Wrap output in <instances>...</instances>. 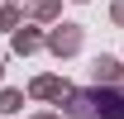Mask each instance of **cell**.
<instances>
[{"instance_id":"cell-1","label":"cell","mask_w":124,"mask_h":119,"mask_svg":"<svg viewBox=\"0 0 124 119\" xmlns=\"http://www.w3.org/2000/svg\"><path fill=\"white\" fill-rule=\"evenodd\" d=\"M72 114H81V119H124V100L119 95H95V90H86V95L72 100Z\"/></svg>"}]
</instances>
